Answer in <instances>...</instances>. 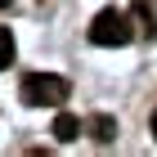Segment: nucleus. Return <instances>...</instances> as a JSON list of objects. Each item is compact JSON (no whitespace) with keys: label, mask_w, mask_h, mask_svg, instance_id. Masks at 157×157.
I'll return each mask as SVG.
<instances>
[{"label":"nucleus","mask_w":157,"mask_h":157,"mask_svg":"<svg viewBox=\"0 0 157 157\" xmlns=\"http://www.w3.org/2000/svg\"><path fill=\"white\" fill-rule=\"evenodd\" d=\"M67 90H72V85L63 81V76H54V72H32L18 85V94H23L27 108H63Z\"/></svg>","instance_id":"obj_2"},{"label":"nucleus","mask_w":157,"mask_h":157,"mask_svg":"<svg viewBox=\"0 0 157 157\" xmlns=\"http://www.w3.org/2000/svg\"><path fill=\"white\" fill-rule=\"evenodd\" d=\"M135 13V27H139V36H157V13H153V0H135L130 5Z\"/></svg>","instance_id":"obj_3"},{"label":"nucleus","mask_w":157,"mask_h":157,"mask_svg":"<svg viewBox=\"0 0 157 157\" xmlns=\"http://www.w3.org/2000/svg\"><path fill=\"white\" fill-rule=\"evenodd\" d=\"M9 63H13V32L0 27V67H9Z\"/></svg>","instance_id":"obj_6"},{"label":"nucleus","mask_w":157,"mask_h":157,"mask_svg":"<svg viewBox=\"0 0 157 157\" xmlns=\"http://www.w3.org/2000/svg\"><path fill=\"white\" fill-rule=\"evenodd\" d=\"M76 135H81V121H76L72 112H59V117H54V139H59V144H72Z\"/></svg>","instance_id":"obj_5"},{"label":"nucleus","mask_w":157,"mask_h":157,"mask_svg":"<svg viewBox=\"0 0 157 157\" xmlns=\"http://www.w3.org/2000/svg\"><path fill=\"white\" fill-rule=\"evenodd\" d=\"M153 135H157V112H153Z\"/></svg>","instance_id":"obj_8"},{"label":"nucleus","mask_w":157,"mask_h":157,"mask_svg":"<svg viewBox=\"0 0 157 157\" xmlns=\"http://www.w3.org/2000/svg\"><path fill=\"white\" fill-rule=\"evenodd\" d=\"M85 130H90L94 144H112V139H117V121H112V117H90Z\"/></svg>","instance_id":"obj_4"},{"label":"nucleus","mask_w":157,"mask_h":157,"mask_svg":"<svg viewBox=\"0 0 157 157\" xmlns=\"http://www.w3.org/2000/svg\"><path fill=\"white\" fill-rule=\"evenodd\" d=\"M139 36V27H135V13L130 9H99L94 13V23H90V40L94 45H130V40Z\"/></svg>","instance_id":"obj_1"},{"label":"nucleus","mask_w":157,"mask_h":157,"mask_svg":"<svg viewBox=\"0 0 157 157\" xmlns=\"http://www.w3.org/2000/svg\"><path fill=\"white\" fill-rule=\"evenodd\" d=\"M9 5H13V0H0V9H9Z\"/></svg>","instance_id":"obj_7"}]
</instances>
